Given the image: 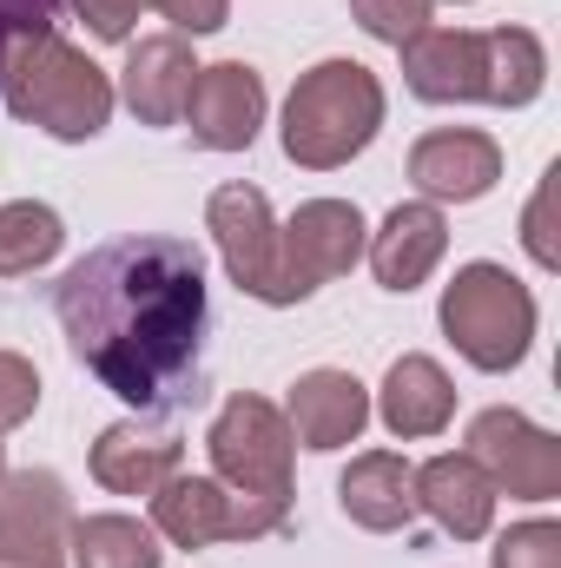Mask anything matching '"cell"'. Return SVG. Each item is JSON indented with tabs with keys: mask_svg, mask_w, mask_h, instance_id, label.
Here are the masks:
<instances>
[{
	"mask_svg": "<svg viewBox=\"0 0 561 568\" xmlns=\"http://www.w3.org/2000/svg\"><path fill=\"white\" fill-rule=\"evenodd\" d=\"M73 357L133 410L192 397L205 351V265L185 239L93 245L53 291Z\"/></svg>",
	"mask_w": 561,
	"mask_h": 568,
	"instance_id": "1",
	"label": "cell"
},
{
	"mask_svg": "<svg viewBox=\"0 0 561 568\" xmlns=\"http://www.w3.org/2000/svg\"><path fill=\"white\" fill-rule=\"evenodd\" d=\"M212 476L232 489V542H258L278 536L290 523V424L272 397H225V410L212 417Z\"/></svg>",
	"mask_w": 561,
	"mask_h": 568,
	"instance_id": "2",
	"label": "cell"
},
{
	"mask_svg": "<svg viewBox=\"0 0 561 568\" xmlns=\"http://www.w3.org/2000/svg\"><path fill=\"white\" fill-rule=\"evenodd\" d=\"M0 100L13 120L53 133V140H100L113 120V80L106 67H93L73 40L60 33H27L0 53Z\"/></svg>",
	"mask_w": 561,
	"mask_h": 568,
	"instance_id": "3",
	"label": "cell"
},
{
	"mask_svg": "<svg viewBox=\"0 0 561 568\" xmlns=\"http://www.w3.org/2000/svg\"><path fill=\"white\" fill-rule=\"evenodd\" d=\"M384 133V80L364 60H317L284 100V159L304 172H337Z\"/></svg>",
	"mask_w": 561,
	"mask_h": 568,
	"instance_id": "4",
	"label": "cell"
},
{
	"mask_svg": "<svg viewBox=\"0 0 561 568\" xmlns=\"http://www.w3.org/2000/svg\"><path fill=\"white\" fill-rule=\"evenodd\" d=\"M442 337L489 377L516 371L536 344V291L516 278L509 265H462L456 278L442 284Z\"/></svg>",
	"mask_w": 561,
	"mask_h": 568,
	"instance_id": "5",
	"label": "cell"
},
{
	"mask_svg": "<svg viewBox=\"0 0 561 568\" xmlns=\"http://www.w3.org/2000/svg\"><path fill=\"white\" fill-rule=\"evenodd\" d=\"M205 232H212L225 272H232V284H238L245 297H258V304H297L290 284H284L278 219H272V199H265L258 185H245V179L218 185V192L205 199Z\"/></svg>",
	"mask_w": 561,
	"mask_h": 568,
	"instance_id": "6",
	"label": "cell"
},
{
	"mask_svg": "<svg viewBox=\"0 0 561 568\" xmlns=\"http://www.w3.org/2000/svg\"><path fill=\"white\" fill-rule=\"evenodd\" d=\"M462 456L496 483V496H516V503H555L561 496V436L529 424L509 404H496L469 424Z\"/></svg>",
	"mask_w": 561,
	"mask_h": 568,
	"instance_id": "7",
	"label": "cell"
},
{
	"mask_svg": "<svg viewBox=\"0 0 561 568\" xmlns=\"http://www.w3.org/2000/svg\"><path fill=\"white\" fill-rule=\"evenodd\" d=\"M364 239H370V225H364V212H357L350 199H304V205L290 212V225H278L290 297L304 304L317 284L344 278V272L364 258Z\"/></svg>",
	"mask_w": 561,
	"mask_h": 568,
	"instance_id": "8",
	"label": "cell"
},
{
	"mask_svg": "<svg viewBox=\"0 0 561 568\" xmlns=\"http://www.w3.org/2000/svg\"><path fill=\"white\" fill-rule=\"evenodd\" d=\"M178 120L205 152H245L258 140V126H265V80H258V67H245V60L198 67Z\"/></svg>",
	"mask_w": 561,
	"mask_h": 568,
	"instance_id": "9",
	"label": "cell"
},
{
	"mask_svg": "<svg viewBox=\"0 0 561 568\" xmlns=\"http://www.w3.org/2000/svg\"><path fill=\"white\" fill-rule=\"evenodd\" d=\"M502 179V145L476 126H436L410 145V185L429 205H469L489 199Z\"/></svg>",
	"mask_w": 561,
	"mask_h": 568,
	"instance_id": "10",
	"label": "cell"
},
{
	"mask_svg": "<svg viewBox=\"0 0 561 568\" xmlns=\"http://www.w3.org/2000/svg\"><path fill=\"white\" fill-rule=\"evenodd\" d=\"M397 53H404V87L429 106H476L489 93L482 33H469V27H422Z\"/></svg>",
	"mask_w": 561,
	"mask_h": 568,
	"instance_id": "11",
	"label": "cell"
},
{
	"mask_svg": "<svg viewBox=\"0 0 561 568\" xmlns=\"http://www.w3.org/2000/svg\"><path fill=\"white\" fill-rule=\"evenodd\" d=\"M284 424H290V443L330 456L344 443H357L364 424H370V390L350 377V371H304L284 397Z\"/></svg>",
	"mask_w": 561,
	"mask_h": 568,
	"instance_id": "12",
	"label": "cell"
},
{
	"mask_svg": "<svg viewBox=\"0 0 561 568\" xmlns=\"http://www.w3.org/2000/svg\"><path fill=\"white\" fill-rule=\"evenodd\" d=\"M192 73H198V60H192L185 33H145V40H133V53L120 67V100L145 126H178Z\"/></svg>",
	"mask_w": 561,
	"mask_h": 568,
	"instance_id": "13",
	"label": "cell"
},
{
	"mask_svg": "<svg viewBox=\"0 0 561 568\" xmlns=\"http://www.w3.org/2000/svg\"><path fill=\"white\" fill-rule=\"evenodd\" d=\"M364 252H370V272L384 291H417L436 265H442V252H449V219H442V205H429V199H404L370 239H364Z\"/></svg>",
	"mask_w": 561,
	"mask_h": 568,
	"instance_id": "14",
	"label": "cell"
},
{
	"mask_svg": "<svg viewBox=\"0 0 561 568\" xmlns=\"http://www.w3.org/2000/svg\"><path fill=\"white\" fill-rule=\"evenodd\" d=\"M417 483V509L456 542H482L496 523V483L469 463V456H429L422 469H410Z\"/></svg>",
	"mask_w": 561,
	"mask_h": 568,
	"instance_id": "15",
	"label": "cell"
},
{
	"mask_svg": "<svg viewBox=\"0 0 561 568\" xmlns=\"http://www.w3.org/2000/svg\"><path fill=\"white\" fill-rule=\"evenodd\" d=\"M377 417L384 429L397 436V443H422V436H442L449 417H456V384H449V371L436 364V357H397L390 364V377H384V390H377Z\"/></svg>",
	"mask_w": 561,
	"mask_h": 568,
	"instance_id": "16",
	"label": "cell"
},
{
	"mask_svg": "<svg viewBox=\"0 0 561 568\" xmlns=\"http://www.w3.org/2000/svg\"><path fill=\"white\" fill-rule=\"evenodd\" d=\"M337 503L357 529L370 536H390V529H410L417 516V483H410V463L397 449H364L350 456V469L337 476Z\"/></svg>",
	"mask_w": 561,
	"mask_h": 568,
	"instance_id": "17",
	"label": "cell"
},
{
	"mask_svg": "<svg viewBox=\"0 0 561 568\" xmlns=\"http://www.w3.org/2000/svg\"><path fill=\"white\" fill-rule=\"evenodd\" d=\"M152 536H165L172 549H212L232 542V489L218 476H165L152 496Z\"/></svg>",
	"mask_w": 561,
	"mask_h": 568,
	"instance_id": "18",
	"label": "cell"
},
{
	"mask_svg": "<svg viewBox=\"0 0 561 568\" xmlns=\"http://www.w3.org/2000/svg\"><path fill=\"white\" fill-rule=\"evenodd\" d=\"M178 463H185V443L165 436V429L113 424L93 443V483L113 489V496H152L165 476H178Z\"/></svg>",
	"mask_w": 561,
	"mask_h": 568,
	"instance_id": "19",
	"label": "cell"
},
{
	"mask_svg": "<svg viewBox=\"0 0 561 568\" xmlns=\"http://www.w3.org/2000/svg\"><path fill=\"white\" fill-rule=\"evenodd\" d=\"M482 60H489V106H536L549 87V47L529 27H489L482 33Z\"/></svg>",
	"mask_w": 561,
	"mask_h": 568,
	"instance_id": "20",
	"label": "cell"
},
{
	"mask_svg": "<svg viewBox=\"0 0 561 568\" xmlns=\"http://www.w3.org/2000/svg\"><path fill=\"white\" fill-rule=\"evenodd\" d=\"M67 556H73V568H159L165 562L152 523H140V516H73Z\"/></svg>",
	"mask_w": 561,
	"mask_h": 568,
	"instance_id": "21",
	"label": "cell"
},
{
	"mask_svg": "<svg viewBox=\"0 0 561 568\" xmlns=\"http://www.w3.org/2000/svg\"><path fill=\"white\" fill-rule=\"evenodd\" d=\"M60 245H67V225L53 205H40V199L0 205V278H27V272L53 265Z\"/></svg>",
	"mask_w": 561,
	"mask_h": 568,
	"instance_id": "22",
	"label": "cell"
},
{
	"mask_svg": "<svg viewBox=\"0 0 561 568\" xmlns=\"http://www.w3.org/2000/svg\"><path fill=\"white\" fill-rule=\"evenodd\" d=\"M0 523H20V529L67 536V529H73L67 483H60L53 469H20V476H0Z\"/></svg>",
	"mask_w": 561,
	"mask_h": 568,
	"instance_id": "23",
	"label": "cell"
},
{
	"mask_svg": "<svg viewBox=\"0 0 561 568\" xmlns=\"http://www.w3.org/2000/svg\"><path fill=\"white\" fill-rule=\"evenodd\" d=\"M350 13H357V27H364L370 40L404 47V40H417L422 27H429L436 0H350Z\"/></svg>",
	"mask_w": 561,
	"mask_h": 568,
	"instance_id": "24",
	"label": "cell"
},
{
	"mask_svg": "<svg viewBox=\"0 0 561 568\" xmlns=\"http://www.w3.org/2000/svg\"><path fill=\"white\" fill-rule=\"evenodd\" d=\"M489 568H561V523H516L502 542H496V556Z\"/></svg>",
	"mask_w": 561,
	"mask_h": 568,
	"instance_id": "25",
	"label": "cell"
},
{
	"mask_svg": "<svg viewBox=\"0 0 561 568\" xmlns=\"http://www.w3.org/2000/svg\"><path fill=\"white\" fill-rule=\"evenodd\" d=\"M40 410V377L20 351H0V429H20Z\"/></svg>",
	"mask_w": 561,
	"mask_h": 568,
	"instance_id": "26",
	"label": "cell"
},
{
	"mask_svg": "<svg viewBox=\"0 0 561 568\" xmlns=\"http://www.w3.org/2000/svg\"><path fill=\"white\" fill-rule=\"evenodd\" d=\"M0 568H67V536L0 523Z\"/></svg>",
	"mask_w": 561,
	"mask_h": 568,
	"instance_id": "27",
	"label": "cell"
},
{
	"mask_svg": "<svg viewBox=\"0 0 561 568\" xmlns=\"http://www.w3.org/2000/svg\"><path fill=\"white\" fill-rule=\"evenodd\" d=\"M60 13H67V0H0V53L27 33H53Z\"/></svg>",
	"mask_w": 561,
	"mask_h": 568,
	"instance_id": "28",
	"label": "cell"
},
{
	"mask_svg": "<svg viewBox=\"0 0 561 568\" xmlns=\"http://www.w3.org/2000/svg\"><path fill=\"white\" fill-rule=\"evenodd\" d=\"M140 7H152V13H165L172 20V33H218L225 20H232V0H140Z\"/></svg>",
	"mask_w": 561,
	"mask_h": 568,
	"instance_id": "29",
	"label": "cell"
},
{
	"mask_svg": "<svg viewBox=\"0 0 561 568\" xmlns=\"http://www.w3.org/2000/svg\"><path fill=\"white\" fill-rule=\"evenodd\" d=\"M555 179L561 172H549L542 192H536L529 212H522V245H529V258H536L542 272H561V252H555V239H549V199H555Z\"/></svg>",
	"mask_w": 561,
	"mask_h": 568,
	"instance_id": "30",
	"label": "cell"
},
{
	"mask_svg": "<svg viewBox=\"0 0 561 568\" xmlns=\"http://www.w3.org/2000/svg\"><path fill=\"white\" fill-rule=\"evenodd\" d=\"M67 7L93 27V40H113V47H120V40H133V20L145 13L140 0H67Z\"/></svg>",
	"mask_w": 561,
	"mask_h": 568,
	"instance_id": "31",
	"label": "cell"
},
{
	"mask_svg": "<svg viewBox=\"0 0 561 568\" xmlns=\"http://www.w3.org/2000/svg\"><path fill=\"white\" fill-rule=\"evenodd\" d=\"M0 476H7V449H0Z\"/></svg>",
	"mask_w": 561,
	"mask_h": 568,
	"instance_id": "32",
	"label": "cell"
}]
</instances>
